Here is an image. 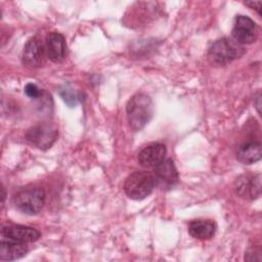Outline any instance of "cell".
Returning <instances> with one entry per match:
<instances>
[{
	"mask_svg": "<svg viewBox=\"0 0 262 262\" xmlns=\"http://www.w3.org/2000/svg\"><path fill=\"white\" fill-rule=\"evenodd\" d=\"M126 114L130 128L134 131H140L152 117L154 103L151 98L145 93L134 94L127 103Z\"/></svg>",
	"mask_w": 262,
	"mask_h": 262,
	"instance_id": "cell-1",
	"label": "cell"
},
{
	"mask_svg": "<svg viewBox=\"0 0 262 262\" xmlns=\"http://www.w3.org/2000/svg\"><path fill=\"white\" fill-rule=\"evenodd\" d=\"M246 52L244 45L234 39L224 37L216 40L209 48L208 59L216 67H224L242 57Z\"/></svg>",
	"mask_w": 262,
	"mask_h": 262,
	"instance_id": "cell-2",
	"label": "cell"
},
{
	"mask_svg": "<svg viewBox=\"0 0 262 262\" xmlns=\"http://www.w3.org/2000/svg\"><path fill=\"white\" fill-rule=\"evenodd\" d=\"M156 186L154 175L146 171H135L125 180L124 191L132 200L140 201L148 196Z\"/></svg>",
	"mask_w": 262,
	"mask_h": 262,
	"instance_id": "cell-3",
	"label": "cell"
},
{
	"mask_svg": "<svg viewBox=\"0 0 262 262\" xmlns=\"http://www.w3.org/2000/svg\"><path fill=\"white\" fill-rule=\"evenodd\" d=\"M14 207L27 215L38 214L45 204V192L40 187H29L17 191L12 199Z\"/></svg>",
	"mask_w": 262,
	"mask_h": 262,
	"instance_id": "cell-4",
	"label": "cell"
},
{
	"mask_svg": "<svg viewBox=\"0 0 262 262\" xmlns=\"http://www.w3.org/2000/svg\"><path fill=\"white\" fill-rule=\"evenodd\" d=\"M57 128L50 122L38 123L31 127L26 133L27 141L42 150L50 148L57 139Z\"/></svg>",
	"mask_w": 262,
	"mask_h": 262,
	"instance_id": "cell-5",
	"label": "cell"
},
{
	"mask_svg": "<svg viewBox=\"0 0 262 262\" xmlns=\"http://www.w3.org/2000/svg\"><path fill=\"white\" fill-rule=\"evenodd\" d=\"M231 35V38L242 45L252 44L257 39L258 28L256 23L249 16L237 15L234 19Z\"/></svg>",
	"mask_w": 262,
	"mask_h": 262,
	"instance_id": "cell-6",
	"label": "cell"
},
{
	"mask_svg": "<svg viewBox=\"0 0 262 262\" xmlns=\"http://www.w3.org/2000/svg\"><path fill=\"white\" fill-rule=\"evenodd\" d=\"M45 53L46 47L42 41L37 37H33L25 45L21 62L28 68H39L45 62Z\"/></svg>",
	"mask_w": 262,
	"mask_h": 262,
	"instance_id": "cell-7",
	"label": "cell"
},
{
	"mask_svg": "<svg viewBox=\"0 0 262 262\" xmlns=\"http://www.w3.org/2000/svg\"><path fill=\"white\" fill-rule=\"evenodd\" d=\"M154 178L156 185L162 188H171L179 180L177 169L171 159H166L154 168Z\"/></svg>",
	"mask_w": 262,
	"mask_h": 262,
	"instance_id": "cell-8",
	"label": "cell"
},
{
	"mask_svg": "<svg viewBox=\"0 0 262 262\" xmlns=\"http://www.w3.org/2000/svg\"><path fill=\"white\" fill-rule=\"evenodd\" d=\"M1 235L10 241L28 244L38 241L41 236V233L36 228L30 226L9 224L2 226Z\"/></svg>",
	"mask_w": 262,
	"mask_h": 262,
	"instance_id": "cell-9",
	"label": "cell"
},
{
	"mask_svg": "<svg viewBox=\"0 0 262 262\" xmlns=\"http://www.w3.org/2000/svg\"><path fill=\"white\" fill-rule=\"evenodd\" d=\"M46 54L48 58L55 62H61L67 54V44L64 37L57 32H51L46 37Z\"/></svg>",
	"mask_w": 262,
	"mask_h": 262,
	"instance_id": "cell-10",
	"label": "cell"
},
{
	"mask_svg": "<svg viewBox=\"0 0 262 262\" xmlns=\"http://www.w3.org/2000/svg\"><path fill=\"white\" fill-rule=\"evenodd\" d=\"M167 149L162 143H152L145 146L138 154V162L146 168H155L165 160Z\"/></svg>",
	"mask_w": 262,
	"mask_h": 262,
	"instance_id": "cell-11",
	"label": "cell"
},
{
	"mask_svg": "<svg viewBox=\"0 0 262 262\" xmlns=\"http://www.w3.org/2000/svg\"><path fill=\"white\" fill-rule=\"evenodd\" d=\"M236 192L243 198L255 200L261 193V177L260 174L252 177L243 176L236 181Z\"/></svg>",
	"mask_w": 262,
	"mask_h": 262,
	"instance_id": "cell-12",
	"label": "cell"
},
{
	"mask_svg": "<svg viewBox=\"0 0 262 262\" xmlns=\"http://www.w3.org/2000/svg\"><path fill=\"white\" fill-rule=\"evenodd\" d=\"M29 249L25 243L14 241H1L0 259L2 261H13L20 259L28 253Z\"/></svg>",
	"mask_w": 262,
	"mask_h": 262,
	"instance_id": "cell-13",
	"label": "cell"
},
{
	"mask_svg": "<svg viewBox=\"0 0 262 262\" xmlns=\"http://www.w3.org/2000/svg\"><path fill=\"white\" fill-rule=\"evenodd\" d=\"M261 155V143L259 141H247L237 148L236 159L245 165H251L258 162Z\"/></svg>",
	"mask_w": 262,
	"mask_h": 262,
	"instance_id": "cell-14",
	"label": "cell"
},
{
	"mask_svg": "<svg viewBox=\"0 0 262 262\" xmlns=\"http://www.w3.org/2000/svg\"><path fill=\"white\" fill-rule=\"evenodd\" d=\"M216 231V225L212 220H192L188 225V232L192 237L199 239H209Z\"/></svg>",
	"mask_w": 262,
	"mask_h": 262,
	"instance_id": "cell-15",
	"label": "cell"
},
{
	"mask_svg": "<svg viewBox=\"0 0 262 262\" xmlns=\"http://www.w3.org/2000/svg\"><path fill=\"white\" fill-rule=\"evenodd\" d=\"M59 95L62 98V100L71 107L75 106L79 100H80V96L78 95V93L73 90L71 87H63L59 90Z\"/></svg>",
	"mask_w": 262,
	"mask_h": 262,
	"instance_id": "cell-16",
	"label": "cell"
},
{
	"mask_svg": "<svg viewBox=\"0 0 262 262\" xmlns=\"http://www.w3.org/2000/svg\"><path fill=\"white\" fill-rule=\"evenodd\" d=\"M25 93L31 98H39L41 96V90L36 84L28 83L25 86Z\"/></svg>",
	"mask_w": 262,
	"mask_h": 262,
	"instance_id": "cell-17",
	"label": "cell"
},
{
	"mask_svg": "<svg viewBox=\"0 0 262 262\" xmlns=\"http://www.w3.org/2000/svg\"><path fill=\"white\" fill-rule=\"evenodd\" d=\"M245 4H246L247 6H249L250 8L256 9V10H257V12L259 13V15L261 14V12H260L261 4H262V2H261V1H247V2H245Z\"/></svg>",
	"mask_w": 262,
	"mask_h": 262,
	"instance_id": "cell-18",
	"label": "cell"
},
{
	"mask_svg": "<svg viewBox=\"0 0 262 262\" xmlns=\"http://www.w3.org/2000/svg\"><path fill=\"white\" fill-rule=\"evenodd\" d=\"M256 99H257V103H256V108H257L258 113L260 114V106H261V104H260V99H261V95H260V92H258V96L256 97Z\"/></svg>",
	"mask_w": 262,
	"mask_h": 262,
	"instance_id": "cell-19",
	"label": "cell"
}]
</instances>
